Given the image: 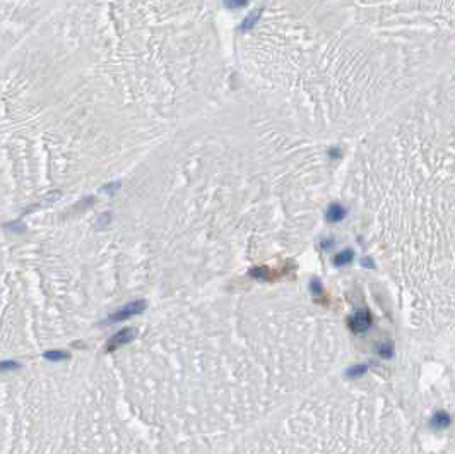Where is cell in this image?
Masks as SVG:
<instances>
[{
    "instance_id": "8992f818",
    "label": "cell",
    "mask_w": 455,
    "mask_h": 454,
    "mask_svg": "<svg viewBox=\"0 0 455 454\" xmlns=\"http://www.w3.org/2000/svg\"><path fill=\"white\" fill-rule=\"evenodd\" d=\"M353 257H354V252H353V250H351V249H346V250H342V252H339L336 257H334V264L339 266V267H342V266L349 264V262L353 261Z\"/></svg>"
},
{
    "instance_id": "52a82bcc",
    "label": "cell",
    "mask_w": 455,
    "mask_h": 454,
    "mask_svg": "<svg viewBox=\"0 0 455 454\" xmlns=\"http://www.w3.org/2000/svg\"><path fill=\"white\" fill-rule=\"evenodd\" d=\"M43 357H45L46 360H51V362H60V360H67L69 353L62 352V350H51V352H46Z\"/></svg>"
},
{
    "instance_id": "7a4b0ae2",
    "label": "cell",
    "mask_w": 455,
    "mask_h": 454,
    "mask_svg": "<svg viewBox=\"0 0 455 454\" xmlns=\"http://www.w3.org/2000/svg\"><path fill=\"white\" fill-rule=\"evenodd\" d=\"M146 310V302L144 300H136V302H130V304L123 305L120 310H116L113 315H110V321L111 322H118V321H125V319H130L134 315H139Z\"/></svg>"
},
{
    "instance_id": "5bb4252c",
    "label": "cell",
    "mask_w": 455,
    "mask_h": 454,
    "mask_svg": "<svg viewBox=\"0 0 455 454\" xmlns=\"http://www.w3.org/2000/svg\"><path fill=\"white\" fill-rule=\"evenodd\" d=\"M365 266L366 267H371V261H370V259H366V261H365Z\"/></svg>"
},
{
    "instance_id": "ba28073f",
    "label": "cell",
    "mask_w": 455,
    "mask_h": 454,
    "mask_svg": "<svg viewBox=\"0 0 455 454\" xmlns=\"http://www.w3.org/2000/svg\"><path fill=\"white\" fill-rule=\"evenodd\" d=\"M366 370H368V365H354L348 370V377L358 379V377H361L363 374H366Z\"/></svg>"
},
{
    "instance_id": "5b68a950",
    "label": "cell",
    "mask_w": 455,
    "mask_h": 454,
    "mask_svg": "<svg viewBox=\"0 0 455 454\" xmlns=\"http://www.w3.org/2000/svg\"><path fill=\"white\" fill-rule=\"evenodd\" d=\"M344 216H346V209L341 204H331L325 218H327L329 223H339L341 219H344Z\"/></svg>"
},
{
    "instance_id": "30bf717a",
    "label": "cell",
    "mask_w": 455,
    "mask_h": 454,
    "mask_svg": "<svg viewBox=\"0 0 455 454\" xmlns=\"http://www.w3.org/2000/svg\"><path fill=\"white\" fill-rule=\"evenodd\" d=\"M310 290H311V295H313L315 298L323 297V287H322V283H320L318 279H311Z\"/></svg>"
},
{
    "instance_id": "7c38bea8",
    "label": "cell",
    "mask_w": 455,
    "mask_h": 454,
    "mask_svg": "<svg viewBox=\"0 0 455 454\" xmlns=\"http://www.w3.org/2000/svg\"><path fill=\"white\" fill-rule=\"evenodd\" d=\"M246 2H248V0H224V4H226V7H229V9H238V7H243Z\"/></svg>"
},
{
    "instance_id": "6da1fadb",
    "label": "cell",
    "mask_w": 455,
    "mask_h": 454,
    "mask_svg": "<svg viewBox=\"0 0 455 454\" xmlns=\"http://www.w3.org/2000/svg\"><path fill=\"white\" fill-rule=\"evenodd\" d=\"M371 322H373V317H371L370 310H366V309L365 310H358V312H354L348 319L349 329L353 332H356V334H363V332H366L371 327Z\"/></svg>"
},
{
    "instance_id": "9c48e42d",
    "label": "cell",
    "mask_w": 455,
    "mask_h": 454,
    "mask_svg": "<svg viewBox=\"0 0 455 454\" xmlns=\"http://www.w3.org/2000/svg\"><path fill=\"white\" fill-rule=\"evenodd\" d=\"M19 367L21 365L16 360H2V362H0V372H2V374H6V372L17 370Z\"/></svg>"
},
{
    "instance_id": "8fae6325",
    "label": "cell",
    "mask_w": 455,
    "mask_h": 454,
    "mask_svg": "<svg viewBox=\"0 0 455 454\" xmlns=\"http://www.w3.org/2000/svg\"><path fill=\"white\" fill-rule=\"evenodd\" d=\"M378 355L382 358H390L394 355V348L390 343H385V345H380L378 347Z\"/></svg>"
},
{
    "instance_id": "4fadbf2b",
    "label": "cell",
    "mask_w": 455,
    "mask_h": 454,
    "mask_svg": "<svg viewBox=\"0 0 455 454\" xmlns=\"http://www.w3.org/2000/svg\"><path fill=\"white\" fill-rule=\"evenodd\" d=\"M331 245H332V240H327V242H323V244H322V247L323 249H329Z\"/></svg>"
},
{
    "instance_id": "3957f363",
    "label": "cell",
    "mask_w": 455,
    "mask_h": 454,
    "mask_svg": "<svg viewBox=\"0 0 455 454\" xmlns=\"http://www.w3.org/2000/svg\"><path fill=\"white\" fill-rule=\"evenodd\" d=\"M134 339H136V331L134 329H122V331H118L116 334H113L110 339H108L106 350L108 352H113V350L120 348V347H125V345H128L130 341H134Z\"/></svg>"
},
{
    "instance_id": "277c9868",
    "label": "cell",
    "mask_w": 455,
    "mask_h": 454,
    "mask_svg": "<svg viewBox=\"0 0 455 454\" xmlns=\"http://www.w3.org/2000/svg\"><path fill=\"white\" fill-rule=\"evenodd\" d=\"M450 423H452V417H450L447 412H436L431 417L430 427L431 429H435V430H443V429H447Z\"/></svg>"
}]
</instances>
